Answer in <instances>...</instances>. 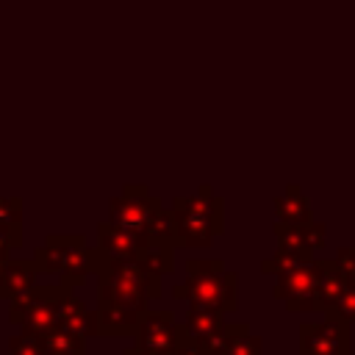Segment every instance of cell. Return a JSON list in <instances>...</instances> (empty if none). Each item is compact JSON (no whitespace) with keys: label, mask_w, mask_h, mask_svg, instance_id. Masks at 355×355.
Instances as JSON below:
<instances>
[{"label":"cell","mask_w":355,"mask_h":355,"mask_svg":"<svg viewBox=\"0 0 355 355\" xmlns=\"http://www.w3.org/2000/svg\"><path fill=\"white\" fill-rule=\"evenodd\" d=\"M186 283L172 286V300L186 305H214L222 313L239 305V275L222 258H189Z\"/></svg>","instance_id":"277c9868"},{"label":"cell","mask_w":355,"mask_h":355,"mask_svg":"<svg viewBox=\"0 0 355 355\" xmlns=\"http://www.w3.org/2000/svg\"><path fill=\"white\" fill-rule=\"evenodd\" d=\"M122 355H144V352H141V349L133 344V347H125V349H122Z\"/></svg>","instance_id":"d4e9b609"},{"label":"cell","mask_w":355,"mask_h":355,"mask_svg":"<svg viewBox=\"0 0 355 355\" xmlns=\"http://www.w3.org/2000/svg\"><path fill=\"white\" fill-rule=\"evenodd\" d=\"M175 247H211L225 233V200L211 191L208 183L191 197H175L172 205Z\"/></svg>","instance_id":"5b68a950"},{"label":"cell","mask_w":355,"mask_h":355,"mask_svg":"<svg viewBox=\"0 0 355 355\" xmlns=\"http://www.w3.org/2000/svg\"><path fill=\"white\" fill-rule=\"evenodd\" d=\"M330 311H336L341 319H347L349 324L355 322V280H349V286L344 288V294L338 297V302L330 308Z\"/></svg>","instance_id":"7402d4cb"},{"label":"cell","mask_w":355,"mask_h":355,"mask_svg":"<svg viewBox=\"0 0 355 355\" xmlns=\"http://www.w3.org/2000/svg\"><path fill=\"white\" fill-rule=\"evenodd\" d=\"M164 294L161 275L130 258H108L97 275V322L100 336H136L147 305Z\"/></svg>","instance_id":"6da1fadb"},{"label":"cell","mask_w":355,"mask_h":355,"mask_svg":"<svg viewBox=\"0 0 355 355\" xmlns=\"http://www.w3.org/2000/svg\"><path fill=\"white\" fill-rule=\"evenodd\" d=\"M61 330L67 333H75V336H100V322H97V311H89V305L72 291L67 300H64V308H61V322H58Z\"/></svg>","instance_id":"4fadbf2b"},{"label":"cell","mask_w":355,"mask_h":355,"mask_svg":"<svg viewBox=\"0 0 355 355\" xmlns=\"http://www.w3.org/2000/svg\"><path fill=\"white\" fill-rule=\"evenodd\" d=\"M300 355H352L349 322L336 311H324L322 322L300 324Z\"/></svg>","instance_id":"9c48e42d"},{"label":"cell","mask_w":355,"mask_h":355,"mask_svg":"<svg viewBox=\"0 0 355 355\" xmlns=\"http://www.w3.org/2000/svg\"><path fill=\"white\" fill-rule=\"evenodd\" d=\"M8 355H47L44 338L19 330V333H14V336L8 338Z\"/></svg>","instance_id":"44dd1931"},{"label":"cell","mask_w":355,"mask_h":355,"mask_svg":"<svg viewBox=\"0 0 355 355\" xmlns=\"http://www.w3.org/2000/svg\"><path fill=\"white\" fill-rule=\"evenodd\" d=\"M336 261L344 266V272L349 275V280H355V247H338L336 250Z\"/></svg>","instance_id":"603a6c76"},{"label":"cell","mask_w":355,"mask_h":355,"mask_svg":"<svg viewBox=\"0 0 355 355\" xmlns=\"http://www.w3.org/2000/svg\"><path fill=\"white\" fill-rule=\"evenodd\" d=\"M275 208V222H283V225H311L313 222V211H311V202L308 197L302 194V189L297 183H288L286 191L280 197H275L272 202Z\"/></svg>","instance_id":"7c38bea8"},{"label":"cell","mask_w":355,"mask_h":355,"mask_svg":"<svg viewBox=\"0 0 355 355\" xmlns=\"http://www.w3.org/2000/svg\"><path fill=\"white\" fill-rule=\"evenodd\" d=\"M6 263H8V252H0V300H6V288H3V275H6Z\"/></svg>","instance_id":"cb8c5ba5"},{"label":"cell","mask_w":355,"mask_h":355,"mask_svg":"<svg viewBox=\"0 0 355 355\" xmlns=\"http://www.w3.org/2000/svg\"><path fill=\"white\" fill-rule=\"evenodd\" d=\"M216 355H263V338L258 333H252V327L247 322H233L230 338L225 341V347Z\"/></svg>","instance_id":"ac0fdd59"},{"label":"cell","mask_w":355,"mask_h":355,"mask_svg":"<svg viewBox=\"0 0 355 355\" xmlns=\"http://www.w3.org/2000/svg\"><path fill=\"white\" fill-rule=\"evenodd\" d=\"M108 252L100 244H89L83 233H50L44 244L33 250L39 275H58L61 286L80 288L89 275H100L108 263Z\"/></svg>","instance_id":"7a4b0ae2"},{"label":"cell","mask_w":355,"mask_h":355,"mask_svg":"<svg viewBox=\"0 0 355 355\" xmlns=\"http://www.w3.org/2000/svg\"><path fill=\"white\" fill-rule=\"evenodd\" d=\"M153 239L147 233H136V230H125L116 227L111 222H100L97 225V244L111 255V258H130L136 261L139 252L150 244Z\"/></svg>","instance_id":"8fae6325"},{"label":"cell","mask_w":355,"mask_h":355,"mask_svg":"<svg viewBox=\"0 0 355 355\" xmlns=\"http://www.w3.org/2000/svg\"><path fill=\"white\" fill-rule=\"evenodd\" d=\"M136 263H141L144 269H150V272H155V275H161V277H164V275H172V272H175V247L150 241V244L139 252Z\"/></svg>","instance_id":"d6986e66"},{"label":"cell","mask_w":355,"mask_h":355,"mask_svg":"<svg viewBox=\"0 0 355 355\" xmlns=\"http://www.w3.org/2000/svg\"><path fill=\"white\" fill-rule=\"evenodd\" d=\"M22 247V200L0 197V252Z\"/></svg>","instance_id":"9a60e30c"},{"label":"cell","mask_w":355,"mask_h":355,"mask_svg":"<svg viewBox=\"0 0 355 355\" xmlns=\"http://www.w3.org/2000/svg\"><path fill=\"white\" fill-rule=\"evenodd\" d=\"M36 263L33 261H25V258H8L6 263V275H3V288H6V300L14 302V300H22L33 291L36 286Z\"/></svg>","instance_id":"5bb4252c"},{"label":"cell","mask_w":355,"mask_h":355,"mask_svg":"<svg viewBox=\"0 0 355 355\" xmlns=\"http://www.w3.org/2000/svg\"><path fill=\"white\" fill-rule=\"evenodd\" d=\"M108 222L116 227H125V230L147 233L153 241L175 247L172 211L158 197H153L144 183H128V186H122L119 197H111Z\"/></svg>","instance_id":"3957f363"},{"label":"cell","mask_w":355,"mask_h":355,"mask_svg":"<svg viewBox=\"0 0 355 355\" xmlns=\"http://www.w3.org/2000/svg\"><path fill=\"white\" fill-rule=\"evenodd\" d=\"M275 300L286 305V311H324L322 305V272L319 261H291L275 272Z\"/></svg>","instance_id":"52a82bcc"},{"label":"cell","mask_w":355,"mask_h":355,"mask_svg":"<svg viewBox=\"0 0 355 355\" xmlns=\"http://www.w3.org/2000/svg\"><path fill=\"white\" fill-rule=\"evenodd\" d=\"M72 294L67 286H33V291L22 300L8 302V322L33 336H50L61 322L64 300Z\"/></svg>","instance_id":"8992f818"},{"label":"cell","mask_w":355,"mask_h":355,"mask_svg":"<svg viewBox=\"0 0 355 355\" xmlns=\"http://www.w3.org/2000/svg\"><path fill=\"white\" fill-rule=\"evenodd\" d=\"M183 324L194 338H202V336L216 333L225 324V313L219 308H214V305H189Z\"/></svg>","instance_id":"e0dca14e"},{"label":"cell","mask_w":355,"mask_h":355,"mask_svg":"<svg viewBox=\"0 0 355 355\" xmlns=\"http://www.w3.org/2000/svg\"><path fill=\"white\" fill-rule=\"evenodd\" d=\"M316 261H319V272H322V305H324V311H330L338 302V297L344 294V288L349 286V275L344 272V266L336 258H316Z\"/></svg>","instance_id":"2e32d148"},{"label":"cell","mask_w":355,"mask_h":355,"mask_svg":"<svg viewBox=\"0 0 355 355\" xmlns=\"http://www.w3.org/2000/svg\"><path fill=\"white\" fill-rule=\"evenodd\" d=\"M183 324L178 322L175 311H150L136 330V347L144 355H175L180 344Z\"/></svg>","instance_id":"30bf717a"},{"label":"cell","mask_w":355,"mask_h":355,"mask_svg":"<svg viewBox=\"0 0 355 355\" xmlns=\"http://www.w3.org/2000/svg\"><path fill=\"white\" fill-rule=\"evenodd\" d=\"M44 349L47 355H86V338L55 327L50 336H44Z\"/></svg>","instance_id":"ffe728a7"},{"label":"cell","mask_w":355,"mask_h":355,"mask_svg":"<svg viewBox=\"0 0 355 355\" xmlns=\"http://www.w3.org/2000/svg\"><path fill=\"white\" fill-rule=\"evenodd\" d=\"M272 230L277 236V250H275V255L261 261L263 275H275L283 263H291V261H313V252L322 250L324 239H327L324 222H311V225H300V227L275 222Z\"/></svg>","instance_id":"ba28073f"}]
</instances>
